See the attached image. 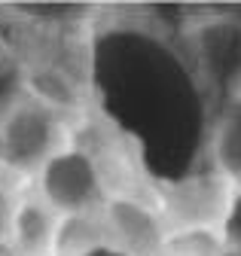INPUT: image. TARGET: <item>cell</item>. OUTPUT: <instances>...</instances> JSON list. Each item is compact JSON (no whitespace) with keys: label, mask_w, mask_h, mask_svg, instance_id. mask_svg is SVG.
<instances>
[{"label":"cell","mask_w":241,"mask_h":256,"mask_svg":"<svg viewBox=\"0 0 241 256\" xmlns=\"http://www.w3.org/2000/svg\"><path fill=\"white\" fill-rule=\"evenodd\" d=\"M204 150L210 158V171L241 186V98L220 104L214 119L208 122Z\"/></svg>","instance_id":"8992f818"},{"label":"cell","mask_w":241,"mask_h":256,"mask_svg":"<svg viewBox=\"0 0 241 256\" xmlns=\"http://www.w3.org/2000/svg\"><path fill=\"white\" fill-rule=\"evenodd\" d=\"M192 74L220 104L241 98V18L204 12L184 28Z\"/></svg>","instance_id":"6da1fadb"},{"label":"cell","mask_w":241,"mask_h":256,"mask_svg":"<svg viewBox=\"0 0 241 256\" xmlns=\"http://www.w3.org/2000/svg\"><path fill=\"white\" fill-rule=\"evenodd\" d=\"M34 192L55 214L98 210L107 196V180L95 152L82 144L64 140L34 171Z\"/></svg>","instance_id":"7a4b0ae2"},{"label":"cell","mask_w":241,"mask_h":256,"mask_svg":"<svg viewBox=\"0 0 241 256\" xmlns=\"http://www.w3.org/2000/svg\"><path fill=\"white\" fill-rule=\"evenodd\" d=\"M223 226H174L165 241V256H232ZM241 256V253H238Z\"/></svg>","instance_id":"52a82bcc"},{"label":"cell","mask_w":241,"mask_h":256,"mask_svg":"<svg viewBox=\"0 0 241 256\" xmlns=\"http://www.w3.org/2000/svg\"><path fill=\"white\" fill-rule=\"evenodd\" d=\"M58 216L62 214H55L37 192H28L16 220H12L6 250L12 256H52Z\"/></svg>","instance_id":"5b68a950"},{"label":"cell","mask_w":241,"mask_h":256,"mask_svg":"<svg viewBox=\"0 0 241 256\" xmlns=\"http://www.w3.org/2000/svg\"><path fill=\"white\" fill-rule=\"evenodd\" d=\"M31 174H22L10 168L6 162H0V247H6L10 232H12V220L24 202V196L31 189H24V180Z\"/></svg>","instance_id":"ba28073f"},{"label":"cell","mask_w":241,"mask_h":256,"mask_svg":"<svg viewBox=\"0 0 241 256\" xmlns=\"http://www.w3.org/2000/svg\"><path fill=\"white\" fill-rule=\"evenodd\" d=\"M24 94V68L12 49L0 43V113Z\"/></svg>","instance_id":"9c48e42d"},{"label":"cell","mask_w":241,"mask_h":256,"mask_svg":"<svg viewBox=\"0 0 241 256\" xmlns=\"http://www.w3.org/2000/svg\"><path fill=\"white\" fill-rule=\"evenodd\" d=\"M62 144L64 140L58 138V113L28 94H22L0 113V162L22 174L34 177V171Z\"/></svg>","instance_id":"277c9868"},{"label":"cell","mask_w":241,"mask_h":256,"mask_svg":"<svg viewBox=\"0 0 241 256\" xmlns=\"http://www.w3.org/2000/svg\"><path fill=\"white\" fill-rule=\"evenodd\" d=\"M101 222L107 232V244L119 256H165L171 226L156 196L107 189L101 202Z\"/></svg>","instance_id":"3957f363"}]
</instances>
